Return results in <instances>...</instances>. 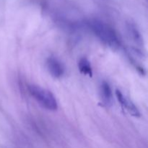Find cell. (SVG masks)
<instances>
[{"label":"cell","mask_w":148,"mask_h":148,"mask_svg":"<svg viewBox=\"0 0 148 148\" xmlns=\"http://www.w3.org/2000/svg\"><path fill=\"white\" fill-rule=\"evenodd\" d=\"M91 30L103 44L113 49L119 47L120 42L114 29L106 23L94 20L90 23Z\"/></svg>","instance_id":"obj_1"},{"label":"cell","mask_w":148,"mask_h":148,"mask_svg":"<svg viewBox=\"0 0 148 148\" xmlns=\"http://www.w3.org/2000/svg\"><path fill=\"white\" fill-rule=\"evenodd\" d=\"M28 90L31 96L43 108L49 111L57 110V101L51 91L36 85H30Z\"/></svg>","instance_id":"obj_2"},{"label":"cell","mask_w":148,"mask_h":148,"mask_svg":"<svg viewBox=\"0 0 148 148\" xmlns=\"http://www.w3.org/2000/svg\"><path fill=\"white\" fill-rule=\"evenodd\" d=\"M46 66L49 73L55 78H60L64 73V67L56 58L49 57L46 60Z\"/></svg>","instance_id":"obj_3"},{"label":"cell","mask_w":148,"mask_h":148,"mask_svg":"<svg viewBox=\"0 0 148 148\" xmlns=\"http://www.w3.org/2000/svg\"><path fill=\"white\" fill-rule=\"evenodd\" d=\"M116 95L117 100H118L119 103L121 105V106H122L123 108H126V110H127L131 115H132L133 116L135 117L140 116V111H139L138 108L135 106V105H134L132 101H130V100L127 99V98L123 95V93L121 91L119 90H116Z\"/></svg>","instance_id":"obj_4"},{"label":"cell","mask_w":148,"mask_h":148,"mask_svg":"<svg viewBox=\"0 0 148 148\" xmlns=\"http://www.w3.org/2000/svg\"><path fill=\"white\" fill-rule=\"evenodd\" d=\"M100 95L103 103L106 106L111 105L113 101V93L109 84L106 82H103L100 86Z\"/></svg>","instance_id":"obj_5"},{"label":"cell","mask_w":148,"mask_h":148,"mask_svg":"<svg viewBox=\"0 0 148 148\" xmlns=\"http://www.w3.org/2000/svg\"><path fill=\"white\" fill-rule=\"evenodd\" d=\"M127 30L129 37L134 43L139 46L143 45V39L141 33L139 31L135 25L131 23H128L127 25Z\"/></svg>","instance_id":"obj_6"},{"label":"cell","mask_w":148,"mask_h":148,"mask_svg":"<svg viewBox=\"0 0 148 148\" xmlns=\"http://www.w3.org/2000/svg\"><path fill=\"white\" fill-rule=\"evenodd\" d=\"M78 68L79 72L89 77L92 76V69L90 62L86 58H81L78 62Z\"/></svg>","instance_id":"obj_7"}]
</instances>
